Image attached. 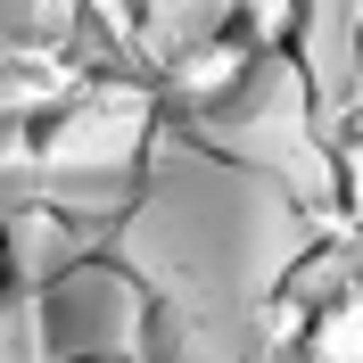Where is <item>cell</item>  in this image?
Segmentation results:
<instances>
[{"instance_id": "cell-4", "label": "cell", "mask_w": 363, "mask_h": 363, "mask_svg": "<svg viewBox=\"0 0 363 363\" xmlns=\"http://www.w3.org/2000/svg\"><path fill=\"white\" fill-rule=\"evenodd\" d=\"M297 363H363V281H330V297L314 306V330L297 347Z\"/></svg>"}, {"instance_id": "cell-2", "label": "cell", "mask_w": 363, "mask_h": 363, "mask_svg": "<svg viewBox=\"0 0 363 363\" xmlns=\"http://www.w3.org/2000/svg\"><path fill=\"white\" fill-rule=\"evenodd\" d=\"M83 91V67H74L67 50L50 42H0V116H17V124H42L58 116Z\"/></svg>"}, {"instance_id": "cell-3", "label": "cell", "mask_w": 363, "mask_h": 363, "mask_svg": "<svg viewBox=\"0 0 363 363\" xmlns=\"http://www.w3.org/2000/svg\"><path fill=\"white\" fill-rule=\"evenodd\" d=\"M256 58H264V50H256L248 33H231V25H223V33L190 42L174 67H165V91H174L182 108H223L231 91L248 83V67H256Z\"/></svg>"}, {"instance_id": "cell-6", "label": "cell", "mask_w": 363, "mask_h": 363, "mask_svg": "<svg viewBox=\"0 0 363 363\" xmlns=\"http://www.w3.org/2000/svg\"><path fill=\"white\" fill-rule=\"evenodd\" d=\"M339 165H347V206H355V223H363V133L347 140V157H339Z\"/></svg>"}, {"instance_id": "cell-8", "label": "cell", "mask_w": 363, "mask_h": 363, "mask_svg": "<svg viewBox=\"0 0 363 363\" xmlns=\"http://www.w3.org/2000/svg\"><path fill=\"white\" fill-rule=\"evenodd\" d=\"M0 281H9V240H0Z\"/></svg>"}, {"instance_id": "cell-7", "label": "cell", "mask_w": 363, "mask_h": 363, "mask_svg": "<svg viewBox=\"0 0 363 363\" xmlns=\"http://www.w3.org/2000/svg\"><path fill=\"white\" fill-rule=\"evenodd\" d=\"M355 133H363V83H355Z\"/></svg>"}, {"instance_id": "cell-1", "label": "cell", "mask_w": 363, "mask_h": 363, "mask_svg": "<svg viewBox=\"0 0 363 363\" xmlns=\"http://www.w3.org/2000/svg\"><path fill=\"white\" fill-rule=\"evenodd\" d=\"M149 140V91L140 83H83L58 116L33 124V165L50 174H116Z\"/></svg>"}, {"instance_id": "cell-5", "label": "cell", "mask_w": 363, "mask_h": 363, "mask_svg": "<svg viewBox=\"0 0 363 363\" xmlns=\"http://www.w3.org/2000/svg\"><path fill=\"white\" fill-rule=\"evenodd\" d=\"M231 17H240V33H248L256 50H289L297 42V17H306V0H231Z\"/></svg>"}]
</instances>
